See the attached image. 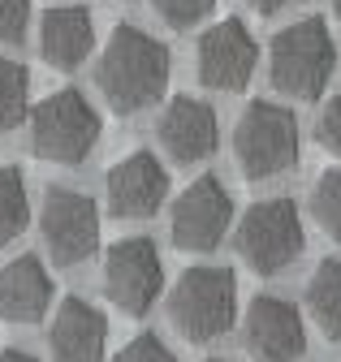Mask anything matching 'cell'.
<instances>
[{"label":"cell","mask_w":341,"mask_h":362,"mask_svg":"<svg viewBox=\"0 0 341 362\" xmlns=\"http://www.w3.org/2000/svg\"><path fill=\"white\" fill-rule=\"evenodd\" d=\"M168 69H173V61H168L164 43L143 26L121 22L96 61V86L117 117H134L168 90Z\"/></svg>","instance_id":"6da1fadb"},{"label":"cell","mask_w":341,"mask_h":362,"mask_svg":"<svg viewBox=\"0 0 341 362\" xmlns=\"http://www.w3.org/2000/svg\"><path fill=\"white\" fill-rule=\"evenodd\" d=\"M100 112L96 104H87V95L74 86L65 90H52L48 100H39L30 112H26V134H30V156L44 160V164H82L96 143H100Z\"/></svg>","instance_id":"7a4b0ae2"},{"label":"cell","mask_w":341,"mask_h":362,"mask_svg":"<svg viewBox=\"0 0 341 362\" xmlns=\"http://www.w3.org/2000/svg\"><path fill=\"white\" fill-rule=\"evenodd\" d=\"M337 69V43L324 18H298L268 43V78L289 100H320Z\"/></svg>","instance_id":"3957f363"},{"label":"cell","mask_w":341,"mask_h":362,"mask_svg":"<svg viewBox=\"0 0 341 362\" xmlns=\"http://www.w3.org/2000/svg\"><path fill=\"white\" fill-rule=\"evenodd\" d=\"M238 320V281L229 267H186L168 289V324L190 345L221 341Z\"/></svg>","instance_id":"277c9868"},{"label":"cell","mask_w":341,"mask_h":362,"mask_svg":"<svg viewBox=\"0 0 341 362\" xmlns=\"http://www.w3.org/2000/svg\"><path fill=\"white\" fill-rule=\"evenodd\" d=\"M233 246H238V259L255 276H277V272H285L307 246L298 203L294 199L250 203L246 216L238 220V229H233Z\"/></svg>","instance_id":"5b68a950"},{"label":"cell","mask_w":341,"mask_h":362,"mask_svg":"<svg viewBox=\"0 0 341 362\" xmlns=\"http://www.w3.org/2000/svg\"><path fill=\"white\" fill-rule=\"evenodd\" d=\"M233 160L242 177L268 181L298 164V117L285 104L255 100L233 125Z\"/></svg>","instance_id":"8992f818"},{"label":"cell","mask_w":341,"mask_h":362,"mask_svg":"<svg viewBox=\"0 0 341 362\" xmlns=\"http://www.w3.org/2000/svg\"><path fill=\"white\" fill-rule=\"evenodd\" d=\"M39 238L57 267H78L100 250V207L91 194L52 186L39 207Z\"/></svg>","instance_id":"52a82bcc"},{"label":"cell","mask_w":341,"mask_h":362,"mask_svg":"<svg viewBox=\"0 0 341 362\" xmlns=\"http://www.w3.org/2000/svg\"><path fill=\"white\" fill-rule=\"evenodd\" d=\"M164 289V263H160V250L147 242V238H121L108 246L104 255V298L121 310L139 320L156 306Z\"/></svg>","instance_id":"ba28073f"},{"label":"cell","mask_w":341,"mask_h":362,"mask_svg":"<svg viewBox=\"0 0 341 362\" xmlns=\"http://www.w3.org/2000/svg\"><path fill=\"white\" fill-rule=\"evenodd\" d=\"M229 224H233V199L225 190V181L207 173V177H195L190 186L178 194L168 233H173L178 250L207 255V250H216L225 242Z\"/></svg>","instance_id":"9c48e42d"},{"label":"cell","mask_w":341,"mask_h":362,"mask_svg":"<svg viewBox=\"0 0 341 362\" xmlns=\"http://www.w3.org/2000/svg\"><path fill=\"white\" fill-rule=\"evenodd\" d=\"M255 65H260V43L242 18H221L199 35L195 69L207 90H242L255 78Z\"/></svg>","instance_id":"30bf717a"},{"label":"cell","mask_w":341,"mask_h":362,"mask_svg":"<svg viewBox=\"0 0 341 362\" xmlns=\"http://www.w3.org/2000/svg\"><path fill=\"white\" fill-rule=\"evenodd\" d=\"M242 341H246V354L255 362H298L307 354V324L294 302L260 293L246 306Z\"/></svg>","instance_id":"8fae6325"},{"label":"cell","mask_w":341,"mask_h":362,"mask_svg":"<svg viewBox=\"0 0 341 362\" xmlns=\"http://www.w3.org/2000/svg\"><path fill=\"white\" fill-rule=\"evenodd\" d=\"M104 199H108V216L117 220H147L168 199V173L151 151H130L108 168Z\"/></svg>","instance_id":"7c38bea8"},{"label":"cell","mask_w":341,"mask_h":362,"mask_svg":"<svg viewBox=\"0 0 341 362\" xmlns=\"http://www.w3.org/2000/svg\"><path fill=\"white\" fill-rule=\"evenodd\" d=\"M156 139L164 147V156L173 164H203L212 151L221 147V121L216 108L195 100V95H178L168 100V108L156 121Z\"/></svg>","instance_id":"4fadbf2b"},{"label":"cell","mask_w":341,"mask_h":362,"mask_svg":"<svg viewBox=\"0 0 341 362\" xmlns=\"http://www.w3.org/2000/svg\"><path fill=\"white\" fill-rule=\"evenodd\" d=\"M108 349V320L87 298H65L48 328L52 362H104Z\"/></svg>","instance_id":"5bb4252c"},{"label":"cell","mask_w":341,"mask_h":362,"mask_svg":"<svg viewBox=\"0 0 341 362\" xmlns=\"http://www.w3.org/2000/svg\"><path fill=\"white\" fill-rule=\"evenodd\" d=\"M96 48V22L82 5H57L39 18V57L52 69H78Z\"/></svg>","instance_id":"9a60e30c"},{"label":"cell","mask_w":341,"mask_h":362,"mask_svg":"<svg viewBox=\"0 0 341 362\" xmlns=\"http://www.w3.org/2000/svg\"><path fill=\"white\" fill-rule=\"evenodd\" d=\"M52 302V276L39 255H18L0 267V315L9 324H39Z\"/></svg>","instance_id":"2e32d148"},{"label":"cell","mask_w":341,"mask_h":362,"mask_svg":"<svg viewBox=\"0 0 341 362\" xmlns=\"http://www.w3.org/2000/svg\"><path fill=\"white\" fill-rule=\"evenodd\" d=\"M307 315L328 341H341V259H324L307 281Z\"/></svg>","instance_id":"e0dca14e"},{"label":"cell","mask_w":341,"mask_h":362,"mask_svg":"<svg viewBox=\"0 0 341 362\" xmlns=\"http://www.w3.org/2000/svg\"><path fill=\"white\" fill-rule=\"evenodd\" d=\"M30 224V194H26V177L22 168L5 164L0 168V250Z\"/></svg>","instance_id":"ac0fdd59"},{"label":"cell","mask_w":341,"mask_h":362,"mask_svg":"<svg viewBox=\"0 0 341 362\" xmlns=\"http://www.w3.org/2000/svg\"><path fill=\"white\" fill-rule=\"evenodd\" d=\"M26 112H30V74L26 65L0 57V134L22 125Z\"/></svg>","instance_id":"d6986e66"},{"label":"cell","mask_w":341,"mask_h":362,"mask_svg":"<svg viewBox=\"0 0 341 362\" xmlns=\"http://www.w3.org/2000/svg\"><path fill=\"white\" fill-rule=\"evenodd\" d=\"M311 216L333 242H341V168H328L311 186Z\"/></svg>","instance_id":"ffe728a7"},{"label":"cell","mask_w":341,"mask_h":362,"mask_svg":"<svg viewBox=\"0 0 341 362\" xmlns=\"http://www.w3.org/2000/svg\"><path fill=\"white\" fill-rule=\"evenodd\" d=\"M212 5H216V0H151L156 18H160L164 26H173V30H190V26H199V22L212 13Z\"/></svg>","instance_id":"44dd1931"},{"label":"cell","mask_w":341,"mask_h":362,"mask_svg":"<svg viewBox=\"0 0 341 362\" xmlns=\"http://www.w3.org/2000/svg\"><path fill=\"white\" fill-rule=\"evenodd\" d=\"M112 362H178V358H173V349H168L156 332H143L134 341H125Z\"/></svg>","instance_id":"7402d4cb"},{"label":"cell","mask_w":341,"mask_h":362,"mask_svg":"<svg viewBox=\"0 0 341 362\" xmlns=\"http://www.w3.org/2000/svg\"><path fill=\"white\" fill-rule=\"evenodd\" d=\"M30 30V0H0V43H22Z\"/></svg>","instance_id":"603a6c76"},{"label":"cell","mask_w":341,"mask_h":362,"mask_svg":"<svg viewBox=\"0 0 341 362\" xmlns=\"http://www.w3.org/2000/svg\"><path fill=\"white\" fill-rule=\"evenodd\" d=\"M316 139H320V147H324L328 156H337V160H341V95H337V100H328V104L320 108Z\"/></svg>","instance_id":"cb8c5ba5"},{"label":"cell","mask_w":341,"mask_h":362,"mask_svg":"<svg viewBox=\"0 0 341 362\" xmlns=\"http://www.w3.org/2000/svg\"><path fill=\"white\" fill-rule=\"evenodd\" d=\"M246 5H250L255 13H264V18H268V13H277V9H285V5H289V0H246Z\"/></svg>","instance_id":"d4e9b609"},{"label":"cell","mask_w":341,"mask_h":362,"mask_svg":"<svg viewBox=\"0 0 341 362\" xmlns=\"http://www.w3.org/2000/svg\"><path fill=\"white\" fill-rule=\"evenodd\" d=\"M0 362H39V358L26 349H0Z\"/></svg>","instance_id":"484cf974"},{"label":"cell","mask_w":341,"mask_h":362,"mask_svg":"<svg viewBox=\"0 0 341 362\" xmlns=\"http://www.w3.org/2000/svg\"><path fill=\"white\" fill-rule=\"evenodd\" d=\"M333 13H337V18H341V0H333Z\"/></svg>","instance_id":"4316f807"},{"label":"cell","mask_w":341,"mask_h":362,"mask_svg":"<svg viewBox=\"0 0 341 362\" xmlns=\"http://www.w3.org/2000/svg\"><path fill=\"white\" fill-rule=\"evenodd\" d=\"M207 362H229V358H207Z\"/></svg>","instance_id":"83f0119b"}]
</instances>
